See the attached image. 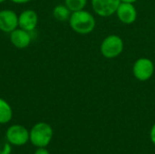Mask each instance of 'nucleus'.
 <instances>
[{"mask_svg": "<svg viewBox=\"0 0 155 154\" xmlns=\"http://www.w3.org/2000/svg\"><path fill=\"white\" fill-rule=\"evenodd\" d=\"M13 117V110L11 105L5 99L0 98V124L7 123Z\"/></svg>", "mask_w": 155, "mask_h": 154, "instance_id": "12", "label": "nucleus"}, {"mask_svg": "<svg viewBox=\"0 0 155 154\" xmlns=\"http://www.w3.org/2000/svg\"><path fill=\"white\" fill-rule=\"evenodd\" d=\"M150 139L151 142L155 145V123L152 126L151 131H150Z\"/></svg>", "mask_w": 155, "mask_h": 154, "instance_id": "15", "label": "nucleus"}, {"mask_svg": "<svg viewBox=\"0 0 155 154\" xmlns=\"http://www.w3.org/2000/svg\"><path fill=\"white\" fill-rule=\"evenodd\" d=\"M155 71L153 62L147 57L138 58L133 66L134 76L140 82H146L152 78Z\"/></svg>", "mask_w": 155, "mask_h": 154, "instance_id": "4", "label": "nucleus"}, {"mask_svg": "<svg viewBox=\"0 0 155 154\" xmlns=\"http://www.w3.org/2000/svg\"><path fill=\"white\" fill-rule=\"evenodd\" d=\"M124 43L120 35L109 34L101 43L100 52L102 55L107 59L118 57L124 51Z\"/></svg>", "mask_w": 155, "mask_h": 154, "instance_id": "3", "label": "nucleus"}, {"mask_svg": "<svg viewBox=\"0 0 155 154\" xmlns=\"http://www.w3.org/2000/svg\"><path fill=\"white\" fill-rule=\"evenodd\" d=\"M68 22L72 30L79 34H88L92 33L96 25L94 16L84 9L72 12Z\"/></svg>", "mask_w": 155, "mask_h": 154, "instance_id": "1", "label": "nucleus"}, {"mask_svg": "<svg viewBox=\"0 0 155 154\" xmlns=\"http://www.w3.org/2000/svg\"><path fill=\"white\" fill-rule=\"evenodd\" d=\"M72 15V11L64 5H57L53 9V16L55 20L59 22H66L69 21L70 16Z\"/></svg>", "mask_w": 155, "mask_h": 154, "instance_id": "11", "label": "nucleus"}, {"mask_svg": "<svg viewBox=\"0 0 155 154\" xmlns=\"http://www.w3.org/2000/svg\"><path fill=\"white\" fill-rule=\"evenodd\" d=\"M6 0H0V4H3V3H5Z\"/></svg>", "mask_w": 155, "mask_h": 154, "instance_id": "19", "label": "nucleus"}, {"mask_svg": "<svg viewBox=\"0 0 155 154\" xmlns=\"http://www.w3.org/2000/svg\"><path fill=\"white\" fill-rule=\"evenodd\" d=\"M12 3L14 4H17V5H24V4H27L32 0H10Z\"/></svg>", "mask_w": 155, "mask_h": 154, "instance_id": "17", "label": "nucleus"}, {"mask_svg": "<svg viewBox=\"0 0 155 154\" xmlns=\"http://www.w3.org/2000/svg\"><path fill=\"white\" fill-rule=\"evenodd\" d=\"M29 132L22 125L15 124L10 126L6 131V139L8 143L15 146L25 145L29 140Z\"/></svg>", "mask_w": 155, "mask_h": 154, "instance_id": "6", "label": "nucleus"}, {"mask_svg": "<svg viewBox=\"0 0 155 154\" xmlns=\"http://www.w3.org/2000/svg\"><path fill=\"white\" fill-rule=\"evenodd\" d=\"M88 0H64V5L72 11H79L84 9Z\"/></svg>", "mask_w": 155, "mask_h": 154, "instance_id": "13", "label": "nucleus"}, {"mask_svg": "<svg viewBox=\"0 0 155 154\" xmlns=\"http://www.w3.org/2000/svg\"><path fill=\"white\" fill-rule=\"evenodd\" d=\"M38 25V15L33 9H26L18 15V27L33 32Z\"/></svg>", "mask_w": 155, "mask_h": 154, "instance_id": "9", "label": "nucleus"}, {"mask_svg": "<svg viewBox=\"0 0 155 154\" xmlns=\"http://www.w3.org/2000/svg\"><path fill=\"white\" fill-rule=\"evenodd\" d=\"M35 154H50V152L45 148H38Z\"/></svg>", "mask_w": 155, "mask_h": 154, "instance_id": "16", "label": "nucleus"}, {"mask_svg": "<svg viewBox=\"0 0 155 154\" xmlns=\"http://www.w3.org/2000/svg\"><path fill=\"white\" fill-rule=\"evenodd\" d=\"M11 153V147L8 143H4L0 146V154H10Z\"/></svg>", "mask_w": 155, "mask_h": 154, "instance_id": "14", "label": "nucleus"}, {"mask_svg": "<svg viewBox=\"0 0 155 154\" xmlns=\"http://www.w3.org/2000/svg\"><path fill=\"white\" fill-rule=\"evenodd\" d=\"M29 140L37 148H45L52 141L54 132L52 127L46 123L35 124L29 132Z\"/></svg>", "mask_w": 155, "mask_h": 154, "instance_id": "2", "label": "nucleus"}, {"mask_svg": "<svg viewBox=\"0 0 155 154\" xmlns=\"http://www.w3.org/2000/svg\"><path fill=\"white\" fill-rule=\"evenodd\" d=\"M18 27V15L11 9L0 10V31L10 34Z\"/></svg>", "mask_w": 155, "mask_h": 154, "instance_id": "7", "label": "nucleus"}, {"mask_svg": "<svg viewBox=\"0 0 155 154\" xmlns=\"http://www.w3.org/2000/svg\"><path fill=\"white\" fill-rule=\"evenodd\" d=\"M137 0H121V2H124V3H133L134 4Z\"/></svg>", "mask_w": 155, "mask_h": 154, "instance_id": "18", "label": "nucleus"}, {"mask_svg": "<svg viewBox=\"0 0 155 154\" xmlns=\"http://www.w3.org/2000/svg\"><path fill=\"white\" fill-rule=\"evenodd\" d=\"M121 0H91L92 8L100 17H109L116 13Z\"/></svg>", "mask_w": 155, "mask_h": 154, "instance_id": "5", "label": "nucleus"}, {"mask_svg": "<svg viewBox=\"0 0 155 154\" xmlns=\"http://www.w3.org/2000/svg\"><path fill=\"white\" fill-rule=\"evenodd\" d=\"M9 39H10V43L15 48L25 49L27 48L32 42L31 32L17 27L16 29H15L9 34Z\"/></svg>", "mask_w": 155, "mask_h": 154, "instance_id": "10", "label": "nucleus"}, {"mask_svg": "<svg viewBox=\"0 0 155 154\" xmlns=\"http://www.w3.org/2000/svg\"><path fill=\"white\" fill-rule=\"evenodd\" d=\"M115 14L119 21L124 25H132L137 19V10L133 3L121 2Z\"/></svg>", "mask_w": 155, "mask_h": 154, "instance_id": "8", "label": "nucleus"}]
</instances>
